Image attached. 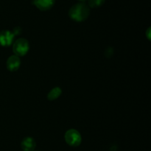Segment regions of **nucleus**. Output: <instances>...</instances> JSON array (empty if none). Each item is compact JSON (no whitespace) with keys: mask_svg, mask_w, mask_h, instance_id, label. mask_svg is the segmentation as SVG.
<instances>
[{"mask_svg":"<svg viewBox=\"0 0 151 151\" xmlns=\"http://www.w3.org/2000/svg\"><path fill=\"white\" fill-rule=\"evenodd\" d=\"M33 151H35V150H33Z\"/></svg>","mask_w":151,"mask_h":151,"instance_id":"nucleus-13","label":"nucleus"},{"mask_svg":"<svg viewBox=\"0 0 151 151\" xmlns=\"http://www.w3.org/2000/svg\"><path fill=\"white\" fill-rule=\"evenodd\" d=\"M80 2H82V3H85V1H86L87 0H78Z\"/></svg>","mask_w":151,"mask_h":151,"instance_id":"nucleus-12","label":"nucleus"},{"mask_svg":"<svg viewBox=\"0 0 151 151\" xmlns=\"http://www.w3.org/2000/svg\"><path fill=\"white\" fill-rule=\"evenodd\" d=\"M35 142L32 137H26L21 143V147L24 151H33L35 150Z\"/></svg>","mask_w":151,"mask_h":151,"instance_id":"nucleus-7","label":"nucleus"},{"mask_svg":"<svg viewBox=\"0 0 151 151\" xmlns=\"http://www.w3.org/2000/svg\"><path fill=\"white\" fill-rule=\"evenodd\" d=\"M29 50V42L25 38H19L13 42V51L15 55L18 57L24 56Z\"/></svg>","mask_w":151,"mask_h":151,"instance_id":"nucleus-2","label":"nucleus"},{"mask_svg":"<svg viewBox=\"0 0 151 151\" xmlns=\"http://www.w3.org/2000/svg\"><path fill=\"white\" fill-rule=\"evenodd\" d=\"M87 1H88V6L91 8H97L105 3V0H87Z\"/></svg>","mask_w":151,"mask_h":151,"instance_id":"nucleus-9","label":"nucleus"},{"mask_svg":"<svg viewBox=\"0 0 151 151\" xmlns=\"http://www.w3.org/2000/svg\"><path fill=\"white\" fill-rule=\"evenodd\" d=\"M21 32H22V29L20 27H16L14 28V30H13V32L15 35V36H16V35H18L19 34H20Z\"/></svg>","mask_w":151,"mask_h":151,"instance_id":"nucleus-10","label":"nucleus"},{"mask_svg":"<svg viewBox=\"0 0 151 151\" xmlns=\"http://www.w3.org/2000/svg\"><path fill=\"white\" fill-rule=\"evenodd\" d=\"M146 36H147V39L150 41V38H151V32H150V27H149L147 29V30L146 31Z\"/></svg>","mask_w":151,"mask_h":151,"instance_id":"nucleus-11","label":"nucleus"},{"mask_svg":"<svg viewBox=\"0 0 151 151\" xmlns=\"http://www.w3.org/2000/svg\"><path fill=\"white\" fill-rule=\"evenodd\" d=\"M90 15V7L86 3L79 2L74 4L69 10V16L77 22L86 20Z\"/></svg>","mask_w":151,"mask_h":151,"instance_id":"nucleus-1","label":"nucleus"},{"mask_svg":"<svg viewBox=\"0 0 151 151\" xmlns=\"http://www.w3.org/2000/svg\"><path fill=\"white\" fill-rule=\"evenodd\" d=\"M61 93L62 90L59 87H55L48 93L47 98L50 101H53V100H55L56 99L58 98L60 96V94H61Z\"/></svg>","mask_w":151,"mask_h":151,"instance_id":"nucleus-8","label":"nucleus"},{"mask_svg":"<svg viewBox=\"0 0 151 151\" xmlns=\"http://www.w3.org/2000/svg\"><path fill=\"white\" fill-rule=\"evenodd\" d=\"M15 35L10 30H2L0 32V45L2 47H9L13 44Z\"/></svg>","mask_w":151,"mask_h":151,"instance_id":"nucleus-4","label":"nucleus"},{"mask_svg":"<svg viewBox=\"0 0 151 151\" xmlns=\"http://www.w3.org/2000/svg\"><path fill=\"white\" fill-rule=\"evenodd\" d=\"M55 0H34L33 4L38 10L47 11L54 6Z\"/></svg>","mask_w":151,"mask_h":151,"instance_id":"nucleus-5","label":"nucleus"},{"mask_svg":"<svg viewBox=\"0 0 151 151\" xmlns=\"http://www.w3.org/2000/svg\"><path fill=\"white\" fill-rule=\"evenodd\" d=\"M64 138L66 142L71 147H78L82 142L81 134L75 129H69L66 131Z\"/></svg>","mask_w":151,"mask_h":151,"instance_id":"nucleus-3","label":"nucleus"},{"mask_svg":"<svg viewBox=\"0 0 151 151\" xmlns=\"http://www.w3.org/2000/svg\"><path fill=\"white\" fill-rule=\"evenodd\" d=\"M21 65V60L16 55H11L7 60V68L10 72H15L19 69Z\"/></svg>","mask_w":151,"mask_h":151,"instance_id":"nucleus-6","label":"nucleus"}]
</instances>
